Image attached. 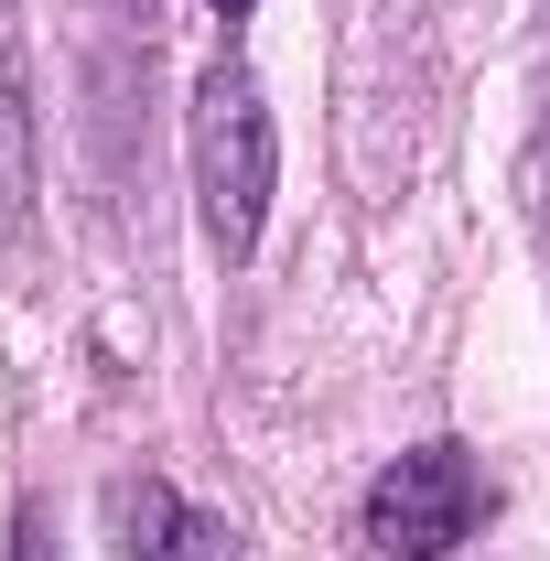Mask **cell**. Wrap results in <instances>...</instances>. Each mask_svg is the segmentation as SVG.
Listing matches in <instances>:
<instances>
[{
	"mask_svg": "<svg viewBox=\"0 0 550 561\" xmlns=\"http://www.w3.org/2000/svg\"><path fill=\"white\" fill-rule=\"evenodd\" d=\"M119 11H140V22H151V0H119Z\"/></svg>",
	"mask_w": 550,
	"mask_h": 561,
	"instance_id": "52a82bcc",
	"label": "cell"
},
{
	"mask_svg": "<svg viewBox=\"0 0 550 561\" xmlns=\"http://www.w3.org/2000/svg\"><path fill=\"white\" fill-rule=\"evenodd\" d=\"M485 518V476L465 443H411V454H389L378 476H367V507H356V529H367V551L389 561H443L465 551Z\"/></svg>",
	"mask_w": 550,
	"mask_h": 561,
	"instance_id": "7a4b0ae2",
	"label": "cell"
},
{
	"mask_svg": "<svg viewBox=\"0 0 550 561\" xmlns=\"http://www.w3.org/2000/svg\"><path fill=\"white\" fill-rule=\"evenodd\" d=\"M11 561H55V529H44V507H22V518H11Z\"/></svg>",
	"mask_w": 550,
	"mask_h": 561,
	"instance_id": "5b68a950",
	"label": "cell"
},
{
	"mask_svg": "<svg viewBox=\"0 0 550 561\" xmlns=\"http://www.w3.org/2000/svg\"><path fill=\"white\" fill-rule=\"evenodd\" d=\"M119 551L130 561H227V529L206 507H184L162 476H140V486H119Z\"/></svg>",
	"mask_w": 550,
	"mask_h": 561,
	"instance_id": "3957f363",
	"label": "cell"
},
{
	"mask_svg": "<svg viewBox=\"0 0 550 561\" xmlns=\"http://www.w3.org/2000/svg\"><path fill=\"white\" fill-rule=\"evenodd\" d=\"M271 173H280V130L271 98L238 55H216L195 76V206H206L216 260H249L260 227H271Z\"/></svg>",
	"mask_w": 550,
	"mask_h": 561,
	"instance_id": "6da1fadb",
	"label": "cell"
},
{
	"mask_svg": "<svg viewBox=\"0 0 550 561\" xmlns=\"http://www.w3.org/2000/svg\"><path fill=\"white\" fill-rule=\"evenodd\" d=\"M33 206V108H22V66L0 44V227H22Z\"/></svg>",
	"mask_w": 550,
	"mask_h": 561,
	"instance_id": "277c9868",
	"label": "cell"
},
{
	"mask_svg": "<svg viewBox=\"0 0 550 561\" xmlns=\"http://www.w3.org/2000/svg\"><path fill=\"white\" fill-rule=\"evenodd\" d=\"M216 11H227V22H249V11H260V0H216Z\"/></svg>",
	"mask_w": 550,
	"mask_h": 561,
	"instance_id": "8992f818",
	"label": "cell"
}]
</instances>
